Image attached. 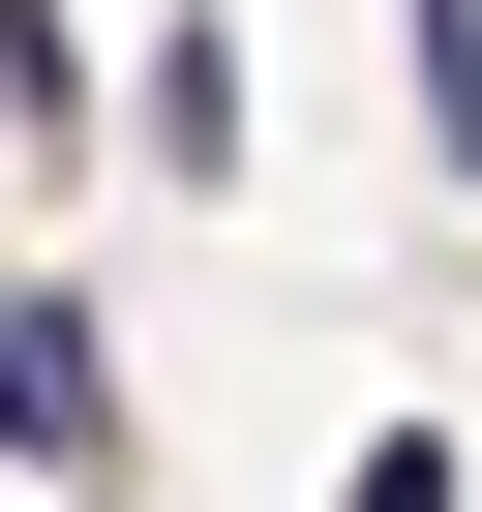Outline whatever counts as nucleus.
I'll return each instance as SVG.
<instances>
[{
  "mask_svg": "<svg viewBox=\"0 0 482 512\" xmlns=\"http://www.w3.org/2000/svg\"><path fill=\"white\" fill-rule=\"evenodd\" d=\"M0 452H31V482H91V332H61V302H0Z\"/></svg>",
  "mask_w": 482,
  "mask_h": 512,
  "instance_id": "1",
  "label": "nucleus"
},
{
  "mask_svg": "<svg viewBox=\"0 0 482 512\" xmlns=\"http://www.w3.org/2000/svg\"><path fill=\"white\" fill-rule=\"evenodd\" d=\"M151 151H181V181H241V31H211V0L151 31Z\"/></svg>",
  "mask_w": 482,
  "mask_h": 512,
  "instance_id": "2",
  "label": "nucleus"
},
{
  "mask_svg": "<svg viewBox=\"0 0 482 512\" xmlns=\"http://www.w3.org/2000/svg\"><path fill=\"white\" fill-rule=\"evenodd\" d=\"M392 61H422V151L482 181V0H392Z\"/></svg>",
  "mask_w": 482,
  "mask_h": 512,
  "instance_id": "3",
  "label": "nucleus"
},
{
  "mask_svg": "<svg viewBox=\"0 0 482 512\" xmlns=\"http://www.w3.org/2000/svg\"><path fill=\"white\" fill-rule=\"evenodd\" d=\"M362 512H452V452H422V422H392V452H362Z\"/></svg>",
  "mask_w": 482,
  "mask_h": 512,
  "instance_id": "4",
  "label": "nucleus"
}]
</instances>
